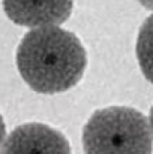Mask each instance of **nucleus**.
<instances>
[{"mask_svg":"<svg viewBox=\"0 0 153 154\" xmlns=\"http://www.w3.org/2000/svg\"><path fill=\"white\" fill-rule=\"evenodd\" d=\"M5 139H6V126H5L3 117H2V114H0V147L3 145Z\"/></svg>","mask_w":153,"mask_h":154,"instance_id":"423d86ee","label":"nucleus"},{"mask_svg":"<svg viewBox=\"0 0 153 154\" xmlns=\"http://www.w3.org/2000/svg\"><path fill=\"white\" fill-rule=\"evenodd\" d=\"M83 148L86 154H152V127L134 108H104L86 123Z\"/></svg>","mask_w":153,"mask_h":154,"instance_id":"f03ea898","label":"nucleus"},{"mask_svg":"<svg viewBox=\"0 0 153 154\" xmlns=\"http://www.w3.org/2000/svg\"><path fill=\"white\" fill-rule=\"evenodd\" d=\"M138 3H140L143 8H146V9H149V11H153V0H138Z\"/></svg>","mask_w":153,"mask_h":154,"instance_id":"0eeeda50","label":"nucleus"},{"mask_svg":"<svg viewBox=\"0 0 153 154\" xmlns=\"http://www.w3.org/2000/svg\"><path fill=\"white\" fill-rule=\"evenodd\" d=\"M17 67L26 84L42 94L63 93L80 82L87 66L81 41L59 26L35 27L17 48Z\"/></svg>","mask_w":153,"mask_h":154,"instance_id":"f257e3e1","label":"nucleus"},{"mask_svg":"<svg viewBox=\"0 0 153 154\" xmlns=\"http://www.w3.org/2000/svg\"><path fill=\"white\" fill-rule=\"evenodd\" d=\"M135 51L143 75L153 84V15H150L140 27Z\"/></svg>","mask_w":153,"mask_h":154,"instance_id":"39448f33","label":"nucleus"},{"mask_svg":"<svg viewBox=\"0 0 153 154\" xmlns=\"http://www.w3.org/2000/svg\"><path fill=\"white\" fill-rule=\"evenodd\" d=\"M0 154H71L68 139L42 123H26L5 139Z\"/></svg>","mask_w":153,"mask_h":154,"instance_id":"7ed1b4c3","label":"nucleus"},{"mask_svg":"<svg viewBox=\"0 0 153 154\" xmlns=\"http://www.w3.org/2000/svg\"><path fill=\"white\" fill-rule=\"evenodd\" d=\"M150 127H152V132H153V106L150 109Z\"/></svg>","mask_w":153,"mask_h":154,"instance_id":"6e6552de","label":"nucleus"},{"mask_svg":"<svg viewBox=\"0 0 153 154\" xmlns=\"http://www.w3.org/2000/svg\"><path fill=\"white\" fill-rule=\"evenodd\" d=\"M74 0H3L6 17L24 27L60 26L72 14Z\"/></svg>","mask_w":153,"mask_h":154,"instance_id":"20e7f679","label":"nucleus"}]
</instances>
